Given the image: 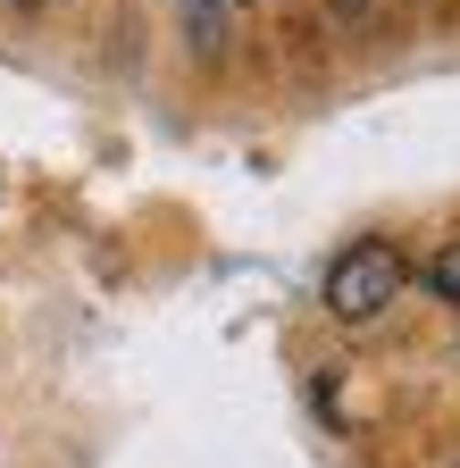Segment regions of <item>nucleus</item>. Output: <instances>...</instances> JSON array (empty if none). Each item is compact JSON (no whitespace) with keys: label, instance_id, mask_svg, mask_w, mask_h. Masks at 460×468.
<instances>
[{"label":"nucleus","instance_id":"4","mask_svg":"<svg viewBox=\"0 0 460 468\" xmlns=\"http://www.w3.org/2000/svg\"><path fill=\"white\" fill-rule=\"evenodd\" d=\"M335 9H343V17H369V9H377V0H335Z\"/></svg>","mask_w":460,"mask_h":468},{"label":"nucleus","instance_id":"2","mask_svg":"<svg viewBox=\"0 0 460 468\" xmlns=\"http://www.w3.org/2000/svg\"><path fill=\"white\" fill-rule=\"evenodd\" d=\"M177 26H185V50L193 58H218L226 34H235V0H177Z\"/></svg>","mask_w":460,"mask_h":468},{"label":"nucleus","instance_id":"3","mask_svg":"<svg viewBox=\"0 0 460 468\" xmlns=\"http://www.w3.org/2000/svg\"><path fill=\"white\" fill-rule=\"evenodd\" d=\"M427 292H435V302H460V243H444L427 260Z\"/></svg>","mask_w":460,"mask_h":468},{"label":"nucleus","instance_id":"1","mask_svg":"<svg viewBox=\"0 0 460 468\" xmlns=\"http://www.w3.org/2000/svg\"><path fill=\"white\" fill-rule=\"evenodd\" d=\"M401 284H411V260H401V243H385V234H360V243H343L335 268H326V318L343 326H369L401 302Z\"/></svg>","mask_w":460,"mask_h":468},{"label":"nucleus","instance_id":"5","mask_svg":"<svg viewBox=\"0 0 460 468\" xmlns=\"http://www.w3.org/2000/svg\"><path fill=\"white\" fill-rule=\"evenodd\" d=\"M26 9H42V0H26Z\"/></svg>","mask_w":460,"mask_h":468}]
</instances>
